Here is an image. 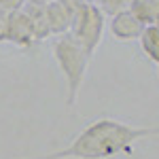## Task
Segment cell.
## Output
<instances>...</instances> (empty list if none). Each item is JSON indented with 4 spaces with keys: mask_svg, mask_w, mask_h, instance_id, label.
<instances>
[{
    "mask_svg": "<svg viewBox=\"0 0 159 159\" xmlns=\"http://www.w3.org/2000/svg\"><path fill=\"white\" fill-rule=\"evenodd\" d=\"M7 43L19 45V47H30L32 43H38L32 21L28 17V13L21 9L17 13H11V21H9V32H7Z\"/></svg>",
    "mask_w": 159,
    "mask_h": 159,
    "instance_id": "cell-5",
    "label": "cell"
},
{
    "mask_svg": "<svg viewBox=\"0 0 159 159\" xmlns=\"http://www.w3.org/2000/svg\"><path fill=\"white\" fill-rule=\"evenodd\" d=\"M0 7L7 9L9 13H17L25 7V0H0Z\"/></svg>",
    "mask_w": 159,
    "mask_h": 159,
    "instance_id": "cell-10",
    "label": "cell"
},
{
    "mask_svg": "<svg viewBox=\"0 0 159 159\" xmlns=\"http://www.w3.org/2000/svg\"><path fill=\"white\" fill-rule=\"evenodd\" d=\"M157 74H159V64H157Z\"/></svg>",
    "mask_w": 159,
    "mask_h": 159,
    "instance_id": "cell-12",
    "label": "cell"
},
{
    "mask_svg": "<svg viewBox=\"0 0 159 159\" xmlns=\"http://www.w3.org/2000/svg\"><path fill=\"white\" fill-rule=\"evenodd\" d=\"M53 0H25V4H34V7H47Z\"/></svg>",
    "mask_w": 159,
    "mask_h": 159,
    "instance_id": "cell-11",
    "label": "cell"
},
{
    "mask_svg": "<svg viewBox=\"0 0 159 159\" xmlns=\"http://www.w3.org/2000/svg\"><path fill=\"white\" fill-rule=\"evenodd\" d=\"M132 11L144 25L159 21V0H132Z\"/></svg>",
    "mask_w": 159,
    "mask_h": 159,
    "instance_id": "cell-7",
    "label": "cell"
},
{
    "mask_svg": "<svg viewBox=\"0 0 159 159\" xmlns=\"http://www.w3.org/2000/svg\"><path fill=\"white\" fill-rule=\"evenodd\" d=\"M142 30H144V24L136 17L132 9L115 13L110 19V34L117 40H136V38H140Z\"/></svg>",
    "mask_w": 159,
    "mask_h": 159,
    "instance_id": "cell-4",
    "label": "cell"
},
{
    "mask_svg": "<svg viewBox=\"0 0 159 159\" xmlns=\"http://www.w3.org/2000/svg\"><path fill=\"white\" fill-rule=\"evenodd\" d=\"M100 9L104 13H110V15H115V13L119 11H125L127 9V4H132V0H100Z\"/></svg>",
    "mask_w": 159,
    "mask_h": 159,
    "instance_id": "cell-8",
    "label": "cell"
},
{
    "mask_svg": "<svg viewBox=\"0 0 159 159\" xmlns=\"http://www.w3.org/2000/svg\"><path fill=\"white\" fill-rule=\"evenodd\" d=\"M9 21H11V13L0 7V45L7 43V32H9Z\"/></svg>",
    "mask_w": 159,
    "mask_h": 159,
    "instance_id": "cell-9",
    "label": "cell"
},
{
    "mask_svg": "<svg viewBox=\"0 0 159 159\" xmlns=\"http://www.w3.org/2000/svg\"><path fill=\"white\" fill-rule=\"evenodd\" d=\"M53 57L57 61V68L61 70L64 79H66V104L74 106L79 93H81V87L85 83V74L89 68V61H91V53L76 40V38L66 32L53 40Z\"/></svg>",
    "mask_w": 159,
    "mask_h": 159,
    "instance_id": "cell-2",
    "label": "cell"
},
{
    "mask_svg": "<svg viewBox=\"0 0 159 159\" xmlns=\"http://www.w3.org/2000/svg\"><path fill=\"white\" fill-rule=\"evenodd\" d=\"M140 47L147 53L148 60L159 64V25L157 24L144 25V30L140 34Z\"/></svg>",
    "mask_w": 159,
    "mask_h": 159,
    "instance_id": "cell-6",
    "label": "cell"
},
{
    "mask_svg": "<svg viewBox=\"0 0 159 159\" xmlns=\"http://www.w3.org/2000/svg\"><path fill=\"white\" fill-rule=\"evenodd\" d=\"M151 136H159V125H129L104 117L81 129L68 147L32 159H110L132 155L136 142Z\"/></svg>",
    "mask_w": 159,
    "mask_h": 159,
    "instance_id": "cell-1",
    "label": "cell"
},
{
    "mask_svg": "<svg viewBox=\"0 0 159 159\" xmlns=\"http://www.w3.org/2000/svg\"><path fill=\"white\" fill-rule=\"evenodd\" d=\"M70 34L93 55L104 36V11L91 2H81L74 11Z\"/></svg>",
    "mask_w": 159,
    "mask_h": 159,
    "instance_id": "cell-3",
    "label": "cell"
}]
</instances>
